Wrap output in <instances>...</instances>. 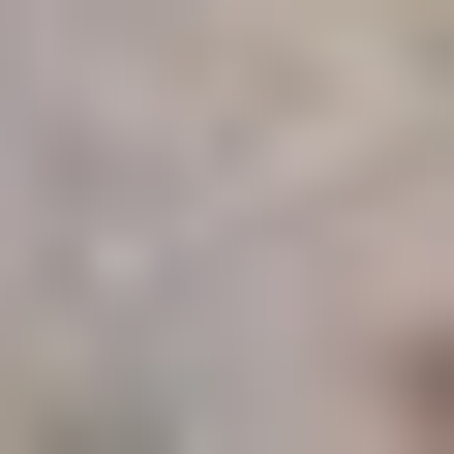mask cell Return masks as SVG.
Segmentation results:
<instances>
[]
</instances>
